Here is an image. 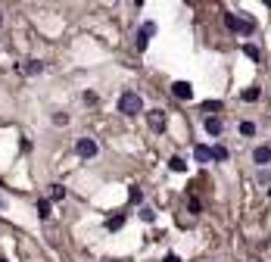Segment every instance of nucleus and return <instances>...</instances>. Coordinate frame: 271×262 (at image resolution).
Returning <instances> with one entry per match:
<instances>
[{"label": "nucleus", "instance_id": "5", "mask_svg": "<svg viewBox=\"0 0 271 262\" xmlns=\"http://www.w3.org/2000/svg\"><path fill=\"white\" fill-rule=\"evenodd\" d=\"M172 94H175L178 100H190V97H193L190 81H175V84H172Z\"/></svg>", "mask_w": 271, "mask_h": 262}, {"label": "nucleus", "instance_id": "21", "mask_svg": "<svg viewBox=\"0 0 271 262\" xmlns=\"http://www.w3.org/2000/svg\"><path fill=\"white\" fill-rule=\"evenodd\" d=\"M143 200V191L140 188H131V203H140Z\"/></svg>", "mask_w": 271, "mask_h": 262}, {"label": "nucleus", "instance_id": "24", "mask_svg": "<svg viewBox=\"0 0 271 262\" xmlns=\"http://www.w3.org/2000/svg\"><path fill=\"white\" fill-rule=\"evenodd\" d=\"M0 262H6V259H3V256H0Z\"/></svg>", "mask_w": 271, "mask_h": 262}, {"label": "nucleus", "instance_id": "8", "mask_svg": "<svg viewBox=\"0 0 271 262\" xmlns=\"http://www.w3.org/2000/svg\"><path fill=\"white\" fill-rule=\"evenodd\" d=\"M206 131L212 134V138H218V134L225 131V125H222V119H218V116H209V119H206Z\"/></svg>", "mask_w": 271, "mask_h": 262}, {"label": "nucleus", "instance_id": "14", "mask_svg": "<svg viewBox=\"0 0 271 262\" xmlns=\"http://www.w3.org/2000/svg\"><path fill=\"white\" fill-rule=\"evenodd\" d=\"M225 25H227L231 31H240V19H237L234 13H225Z\"/></svg>", "mask_w": 271, "mask_h": 262}, {"label": "nucleus", "instance_id": "19", "mask_svg": "<svg viewBox=\"0 0 271 262\" xmlns=\"http://www.w3.org/2000/svg\"><path fill=\"white\" fill-rule=\"evenodd\" d=\"M140 218H143V222H156V213H153L150 206H143V209H140Z\"/></svg>", "mask_w": 271, "mask_h": 262}, {"label": "nucleus", "instance_id": "22", "mask_svg": "<svg viewBox=\"0 0 271 262\" xmlns=\"http://www.w3.org/2000/svg\"><path fill=\"white\" fill-rule=\"evenodd\" d=\"M53 122H56V125H69V116H66V113H56Z\"/></svg>", "mask_w": 271, "mask_h": 262}, {"label": "nucleus", "instance_id": "15", "mask_svg": "<svg viewBox=\"0 0 271 262\" xmlns=\"http://www.w3.org/2000/svg\"><path fill=\"white\" fill-rule=\"evenodd\" d=\"M41 72H44V63H38V60H31L25 66V75H41Z\"/></svg>", "mask_w": 271, "mask_h": 262}, {"label": "nucleus", "instance_id": "17", "mask_svg": "<svg viewBox=\"0 0 271 262\" xmlns=\"http://www.w3.org/2000/svg\"><path fill=\"white\" fill-rule=\"evenodd\" d=\"M38 215L41 218H50V200H38Z\"/></svg>", "mask_w": 271, "mask_h": 262}, {"label": "nucleus", "instance_id": "23", "mask_svg": "<svg viewBox=\"0 0 271 262\" xmlns=\"http://www.w3.org/2000/svg\"><path fill=\"white\" fill-rule=\"evenodd\" d=\"M162 262H181V259H178V256H175V253H168V256H165Z\"/></svg>", "mask_w": 271, "mask_h": 262}, {"label": "nucleus", "instance_id": "16", "mask_svg": "<svg viewBox=\"0 0 271 262\" xmlns=\"http://www.w3.org/2000/svg\"><path fill=\"white\" fill-rule=\"evenodd\" d=\"M243 53H247L252 63H259V56H262V53H259V47H252V44H243Z\"/></svg>", "mask_w": 271, "mask_h": 262}, {"label": "nucleus", "instance_id": "3", "mask_svg": "<svg viewBox=\"0 0 271 262\" xmlns=\"http://www.w3.org/2000/svg\"><path fill=\"white\" fill-rule=\"evenodd\" d=\"M156 35V22H143V28L137 31V53H143L147 50V44H150V38Z\"/></svg>", "mask_w": 271, "mask_h": 262}, {"label": "nucleus", "instance_id": "12", "mask_svg": "<svg viewBox=\"0 0 271 262\" xmlns=\"http://www.w3.org/2000/svg\"><path fill=\"white\" fill-rule=\"evenodd\" d=\"M50 200H66V188H63V184H50Z\"/></svg>", "mask_w": 271, "mask_h": 262}, {"label": "nucleus", "instance_id": "20", "mask_svg": "<svg viewBox=\"0 0 271 262\" xmlns=\"http://www.w3.org/2000/svg\"><path fill=\"white\" fill-rule=\"evenodd\" d=\"M203 109H206V113H215V109H222V103H218V100H209V103H203Z\"/></svg>", "mask_w": 271, "mask_h": 262}, {"label": "nucleus", "instance_id": "1", "mask_svg": "<svg viewBox=\"0 0 271 262\" xmlns=\"http://www.w3.org/2000/svg\"><path fill=\"white\" fill-rule=\"evenodd\" d=\"M118 113H125V116H137V113H143V97L134 94V91H125V94L118 97Z\"/></svg>", "mask_w": 271, "mask_h": 262}, {"label": "nucleus", "instance_id": "6", "mask_svg": "<svg viewBox=\"0 0 271 262\" xmlns=\"http://www.w3.org/2000/svg\"><path fill=\"white\" fill-rule=\"evenodd\" d=\"M252 163H256V166H268L271 163V147H265V143L256 147V150H252Z\"/></svg>", "mask_w": 271, "mask_h": 262}, {"label": "nucleus", "instance_id": "9", "mask_svg": "<svg viewBox=\"0 0 271 262\" xmlns=\"http://www.w3.org/2000/svg\"><path fill=\"white\" fill-rule=\"evenodd\" d=\"M212 159H215V163H227V147L215 143V147H212Z\"/></svg>", "mask_w": 271, "mask_h": 262}, {"label": "nucleus", "instance_id": "18", "mask_svg": "<svg viewBox=\"0 0 271 262\" xmlns=\"http://www.w3.org/2000/svg\"><path fill=\"white\" fill-rule=\"evenodd\" d=\"M240 134L243 138H252V134H256V125L252 122H240Z\"/></svg>", "mask_w": 271, "mask_h": 262}, {"label": "nucleus", "instance_id": "13", "mask_svg": "<svg viewBox=\"0 0 271 262\" xmlns=\"http://www.w3.org/2000/svg\"><path fill=\"white\" fill-rule=\"evenodd\" d=\"M122 225H125V215H113V218H106V231H118Z\"/></svg>", "mask_w": 271, "mask_h": 262}, {"label": "nucleus", "instance_id": "10", "mask_svg": "<svg viewBox=\"0 0 271 262\" xmlns=\"http://www.w3.org/2000/svg\"><path fill=\"white\" fill-rule=\"evenodd\" d=\"M168 168H172V172H187V163H184L181 156H172L168 159Z\"/></svg>", "mask_w": 271, "mask_h": 262}, {"label": "nucleus", "instance_id": "25", "mask_svg": "<svg viewBox=\"0 0 271 262\" xmlns=\"http://www.w3.org/2000/svg\"><path fill=\"white\" fill-rule=\"evenodd\" d=\"M268 197H271V188H268Z\"/></svg>", "mask_w": 271, "mask_h": 262}, {"label": "nucleus", "instance_id": "7", "mask_svg": "<svg viewBox=\"0 0 271 262\" xmlns=\"http://www.w3.org/2000/svg\"><path fill=\"white\" fill-rule=\"evenodd\" d=\"M193 159H197V163H212V147L197 143V147H193Z\"/></svg>", "mask_w": 271, "mask_h": 262}, {"label": "nucleus", "instance_id": "11", "mask_svg": "<svg viewBox=\"0 0 271 262\" xmlns=\"http://www.w3.org/2000/svg\"><path fill=\"white\" fill-rule=\"evenodd\" d=\"M243 100H247V103H256V100H259V88H256V84H249V88L247 91H243V94H240Z\"/></svg>", "mask_w": 271, "mask_h": 262}, {"label": "nucleus", "instance_id": "2", "mask_svg": "<svg viewBox=\"0 0 271 262\" xmlns=\"http://www.w3.org/2000/svg\"><path fill=\"white\" fill-rule=\"evenodd\" d=\"M97 141L94 138H78V143H75V153H78L81 159H94L97 156Z\"/></svg>", "mask_w": 271, "mask_h": 262}, {"label": "nucleus", "instance_id": "4", "mask_svg": "<svg viewBox=\"0 0 271 262\" xmlns=\"http://www.w3.org/2000/svg\"><path fill=\"white\" fill-rule=\"evenodd\" d=\"M147 122H150V128H153V131H165V113H162V109H150Z\"/></svg>", "mask_w": 271, "mask_h": 262}]
</instances>
